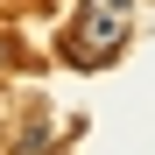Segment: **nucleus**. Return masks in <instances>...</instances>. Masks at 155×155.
Segmentation results:
<instances>
[{"mask_svg":"<svg viewBox=\"0 0 155 155\" xmlns=\"http://www.w3.org/2000/svg\"><path fill=\"white\" fill-rule=\"evenodd\" d=\"M99 7H134V0H99Z\"/></svg>","mask_w":155,"mask_h":155,"instance_id":"nucleus-2","label":"nucleus"},{"mask_svg":"<svg viewBox=\"0 0 155 155\" xmlns=\"http://www.w3.org/2000/svg\"><path fill=\"white\" fill-rule=\"evenodd\" d=\"M120 42H127V7H99V0H85L71 21V35H64V57L78 71H99V64H113L120 57Z\"/></svg>","mask_w":155,"mask_h":155,"instance_id":"nucleus-1","label":"nucleus"},{"mask_svg":"<svg viewBox=\"0 0 155 155\" xmlns=\"http://www.w3.org/2000/svg\"><path fill=\"white\" fill-rule=\"evenodd\" d=\"M0 64H7V35H0Z\"/></svg>","mask_w":155,"mask_h":155,"instance_id":"nucleus-3","label":"nucleus"}]
</instances>
